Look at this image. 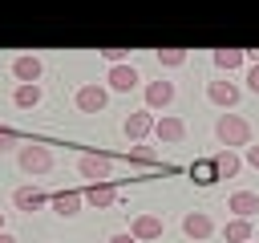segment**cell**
Listing matches in <instances>:
<instances>
[{
	"instance_id": "9",
	"label": "cell",
	"mask_w": 259,
	"mask_h": 243,
	"mask_svg": "<svg viewBox=\"0 0 259 243\" xmlns=\"http://www.w3.org/2000/svg\"><path fill=\"white\" fill-rule=\"evenodd\" d=\"M206 101L231 109V105L239 101V85H235V81H210V85H206Z\"/></svg>"
},
{
	"instance_id": "29",
	"label": "cell",
	"mask_w": 259,
	"mask_h": 243,
	"mask_svg": "<svg viewBox=\"0 0 259 243\" xmlns=\"http://www.w3.org/2000/svg\"><path fill=\"white\" fill-rule=\"evenodd\" d=\"M0 243H16V235H8V231H0Z\"/></svg>"
},
{
	"instance_id": "1",
	"label": "cell",
	"mask_w": 259,
	"mask_h": 243,
	"mask_svg": "<svg viewBox=\"0 0 259 243\" xmlns=\"http://www.w3.org/2000/svg\"><path fill=\"white\" fill-rule=\"evenodd\" d=\"M214 138H219V146H227V150L251 146V122L239 117V113H223V117L214 122Z\"/></svg>"
},
{
	"instance_id": "27",
	"label": "cell",
	"mask_w": 259,
	"mask_h": 243,
	"mask_svg": "<svg viewBox=\"0 0 259 243\" xmlns=\"http://www.w3.org/2000/svg\"><path fill=\"white\" fill-rule=\"evenodd\" d=\"M109 243H138L130 231H117V235H109Z\"/></svg>"
},
{
	"instance_id": "28",
	"label": "cell",
	"mask_w": 259,
	"mask_h": 243,
	"mask_svg": "<svg viewBox=\"0 0 259 243\" xmlns=\"http://www.w3.org/2000/svg\"><path fill=\"white\" fill-rule=\"evenodd\" d=\"M247 162H251V166L259 170V146H247Z\"/></svg>"
},
{
	"instance_id": "30",
	"label": "cell",
	"mask_w": 259,
	"mask_h": 243,
	"mask_svg": "<svg viewBox=\"0 0 259 243\" xmlns=\"http://www.w3.org/2000/svg\"><path fill=\"white\" fill-rule=\"evenodd\" d=\"M0 231H4V211H0Z\"/></svg>"
},
{
	"instance_id": "13",
	"label": "cell",
	"mask_w": 259,
	"mask_h": 243,
	"mask_svg": "<svg viewBox=\"0 0 259 243\" xmlns=\"http://www.w3.org/2000/svg\"><path fill=\"white\" fill-rule=\"evenodd\" d=\"M154 138H158V142H166V146H174V142H182V138H186V122H182V117H158Z\"/></svg>"
},
{
	"instance_id": "19",
	"label": "cell",
	"mask_w": 259,
	"mask_h": 243,
	"mask_svg": "<svg viewBox=\"0 0 259 243\" xmlns=\"http://www.w3.org/2000/svg\"><path fill=\"white\" fill-rule=\"evenodd\" d=\"M190 178H194V186H214V182H219L214 158H198V162L190 166Z\"/></svg>"
},
{
	"instance_id": "22",
	"label": "cell",
	"mask_w": 259,
	"mask_h": 243,
	"mask_svg": "<svg viewBox=\"0 0 259 243\" xmlns=\"http://www.w3.org/2000/svg\"><path fill=\"white\" fill-rule=\"evenodd\" d=\"M130 162H134V166H158V150L134 142V146H130Z\"/></svg>"
},
{
	"instance_id": "6",
	"label": "cell",
	"mask_w": 259,
	"mask_h": 243,
	"mask_svg": "<svg viewBox=\"0 0 259 243\" xmlns=\"http://www.w3.org/2000/svg\"><path fill=\"white\" fill-rule=\"evenodd\" d=\"M154 126H158L154 109H138V113H130V117H125V126H121V130H125V138H130V142H142L146 134H154Z\"/></svg>"
},
{
	"instance_id": "11",
	"label": "cell",
	"mask_w": 259,
	"mask_h": 243,
	"mask_svg": "<svg viewBox=\"0 0 259 243\" xmlns=\"http://www.w3.org/2000/svg\"><path fill=\"white\" fill-rule=\"evenodd\" d=\"M227 211H235V219H255V215H259V194L235 190V194L227 198Z\"/></svg>"
},
{
	"instance_id": "26",
	"label": "cell",
	"mask_w": 259,
	"mask_h": 243,
	"mask_svg": "<svg viewBox=\"0 0 259 243\" xmlns=\"http://www.w3.org/2000/svg\"><path fill=\"white\" fill-rule=\"evenodd\" d=\"M247 89H251V93H259V65H251V69H247Z\"/></svg>"
},
{
	"instance_id": "25",
	"label": "cell",
	"mask_w": 259,
	"mask_h": 243,
	"mask_svg": "<svg viewBox=\"0 0 259 243\" xmlns=\"http://www.w3.org/2000/svg\"><path fill=\"white\" fill-rule=\"evenodd\" d=\"M101 57H105L109 65H125V49H117V45H113V49H101Z\"/></svg>"
},
{
	"instance_id": "8",
	"label": "cell",
	"mask_w": 259,
	"mask_h": 243,
	"mask_svg": "<svg viewBox=\"0 0 259 243\" xmlns=\"http://www.w3.org/2000/svg\"><path fill=\"white\" fill-rule=\"evenodd\" d=\"M105 81H109V89H117V93H130V89H134L142 77H138V69H134V65H109Z\"/></svg>"
},
{
	"instance_id": "7",
	"label": "cell",
	"mask_w": 259,
	"mask_h": 243,
	"mask_svg": "<svg viewBox=\"0 0 259 243\" xmlns=\"http://www.w3.org/2000/svg\"><path fill=\"white\" fill-rule=\"evenodd\" d=\"M130 235H134L138 243H154V239H162V219H158V215H138V219L130 223Z\"/></svg>"
},
{
	"instance_id": "12",
	"label": "cell",
	"mask_w": 259,
	"mask_h": 243,
	"mask_svg": "<svg viewBox=\"0 0 259 243\" xmlns=\"http://www.w3.org/2000/svg\"><path fill=\"white\" fill-rule=\"evenodd\" d=\"M174 101V81H150L146 85V109H166Z\"/></svg>"
},
{
	"instance_id": "20",
	"label": "cell",
	"mask_w": 259,
	"mask_h": 243,
	"mask_svg": "<svg viewBox=\"0 0 259 243\" xmlns=\"http://www.w3.org/2000/svg\"><path fill=\"white\" fill-rule=\"evenodd\" d=\"M223 239L227 243H251V219H231L223 227Z\"/></svg>"
},
{
	"instance_id": "16",
	"label": "cell",
	"mask_w": 259,
	"mask_h": 243,
	"mask_svg": "<svg viewBox=\"0 0 259 243\" xmlns=\"http://www.w3.org/2000/svg\"><path fill=\"white\" fill-rule=\"evenodd\" d=\"M49 202H53V211H57V215H65V219H73V215L81 211V202H85V194H81V190H57V194H53Z\"/></svg>"
},
{
	"instance_id": "2",
	"label": "cell",
	"mask_w": 259,
	"mask_h": 243,
	"mask_svg": "<svg viewBox=\"0 0 259 243\" xmlns=\"http://www.w3.org/2000/svg\"><path fill=\"white\" fill-rule=\"evenodd\" d=\"M16 162L24 174H49L53 170V150L40 146V142H28V146H16Z\"/></svg>"
},
{
	"instance_id": "14",
	"label": "cell",
	"mask_w": 259,
	"mask_h": 243,
	"mask_svg": "<svg viewBox=\"0 0 259 243\" xmlns=\"http://www.w3.org/2000/svg\"><path fill=\"white\" fill-rule=\"evenodd\" d=\"M182 231H186L190 239H210V235H214V223H210L206 211H190V215L182 219Z\"/></svg>"
},
{
	"instance_id": "15",
	"label": "cell",
	"mask_w": 259,
	"mask_h": 243,
	"mask_svg": "<svg viewBox=\"0 0 259 243\" xmlns=\"http://www.w3.org/2000/svg\"><path fill=\"white\" fill-rule=\"evenodd\" d=\"M45 202H49V198H45L36 186H16V190H12V207H16V211H28V215H32V211H40Z\"/></svg>"
},
{
	"instance_id": "10",
	"label": "cell",
	"mask_w": 259,
	"mask_h": 243,
	"mask_svg": "<svg viewBox=\"0 0 259 243\" xmlns=\"http://www.w3.org/2000/svg\"><path fill=\"white\" fill-rule=\"evenodd\" d=\"M81 194H85V202H89V207H101V211L117 202V186H113V182H89Z\"/></svg>"
},
{
	"instance_id": "24",
	"label": "cell",
	"mask_w": 259,
	"mask_h": 243,
	"mask_svg": "<svg viewBox=\"0 0 259 243\" xmlns=\"http://www.w3.org/2000/svg\"><path fill=\"white\" fill-rule=\"evenodd\" d=\"M16 142H20V134H16L12 126H0V154H8V150H16Z\"/></svg>"
},
{
	"instance_id": "4",
	"label": "cell",
	"mask_w": 259,
	"mask_h": 243,
	"mask_svg": "<svg viewBox=\"0 0 259 243\" xmlns=\"http://www.w3.org/2000/svg\"><path fill=\"white\" fill-rule=\"evenodd\" d=\"M109 170H113V158L109 154H81L77 158V174L89 178V182H105Z\"/></svg>"
},
{
	"instance_id": "18",
	"label": "cell",
	"mask_w": 259,
	"mask_h": 243,
	"mask_svg": "<svg viewBox=\"0 0 259 243\" xmlns=\"http://www.w3.org/2000/svg\"><path fill=\"white\" fill-rule=\"evenodd\" d=\"M214 170H219V178H235V174L243 170V158H239L235 150H219V154H214Z\"/></svg>"
},
{
	"instance_id": "23",
	"label": "cell",
	"mask_w": 259,
	"mask_h": 243,
	"mask_svg": "<svg viewBox=\"0 0 259 243\" xmlns=\"http://www.w3.org/2000/svg\"><path fill=\"white\" fill-rule=\"evenodd\" d=\"M158 65H162V69H178V65H186V49H158Z\"/></svg>"
},
{
	"instance_id": "17",
	"label": "cell",
	"mask_w": 259,
	"mask_h": 243,
	"mask_svg": "<svg viewBox=\"0 0 259 243\" xmlns=\"http://www.w3.org/2000/svg\"><path fill=\"white\" fill-rule=\"evenodd\" d=\"M40 97H45L40 81H32V85H16V89H12V101H16L20 109H36V105H40Z\"/></svg>"
},
{
	"instance_id": "5",
	"label": "cell",
	"mask_w": 259,
	"mask_h": 243,
	"mask_svg": "<svg viewBox=\"0 0 259 243\" xmlns=\"http://www.w3.org/2000/svg\"><path fill=\"white\" fill-rule=\"evenodd\" d=\"M40 73H45V61H40V57H32V53H20V57H12V77H16L20 85H32V81H40Z\"/></svg>"
},
{
	"instance_id": "3",
	"label": "cell",
	"mask_w": 259,
	"mask_h": 243,
	"mask_svg": "<svg viewBox=\"0 0 259 243\" xmlns=\"http://www.w3.org/2000/svg\"><path fill=\"white\" fill-rule=\"evenodd\" d=\"M73 105H77L81 113H101V109L109 105V89L97 85V81H93V85H81V89L73 93Z\"/></svg>"
},
{
	"instance_id": "21",
	"label": "cell",
	"mask_w": 259,
	"mask_h": 243,
	"mask_svg": "<svg viewBox=\"0 0 259 243\" xmlns=\"http://www.w3.org/2000/svg\"><path fill=\"white\" fill-rule=\"evenodd\" d=\"M243 61H247V49H214V65H219V69H227V73H231V69H239Z\"/></svg>"
}]
</instances>
